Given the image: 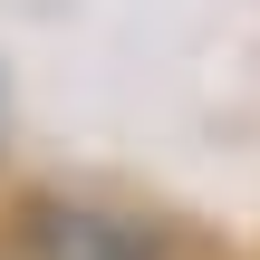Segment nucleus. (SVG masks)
I'll return each mask as SVG.
<instances>
[{
	"mask_svg": "<svg viewBox=\"0 0 260 260\" xmlns=\"http://www.w3.org/2000/svg\"><path fill=\"white\" fill-rule=\"evenodd\" d=\"M29 260H164V232L116 203H29Z\"/></svg>",
	"mask_w": 260,
	"mask_h": 260,
	"instance_id": "nucleus-1",
	"label": "nucleus"
}]
</instances>
